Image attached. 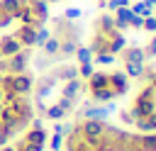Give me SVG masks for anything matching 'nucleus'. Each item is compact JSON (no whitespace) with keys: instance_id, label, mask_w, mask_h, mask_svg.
Here are the masks:
<instances>
[{"instance_id":"obj_2","label":"nucleus","mask_w":156,"mask_h":151,"mask_svg":"<svg viewBox=\"0 0 156 151\" xmlns=\"http://www.w3.org/2000/svg\"><path fill=\"white\" fill-rule=\"evenodd\" d=\"M154 54H156V39H154V41L149 44V49H146V56H154Z\"/></svg>"},{"instance_id":"obj_1","label":"nucleus","mask_w":156,"mask_h":151,"mask_svg":"<svg viewBox=\"0 0 156 151\" xmlns=\"http://www.w3.org/2000/svg\"><path fill=\"white\" fill-rule=\"evenodd\" d=\"M127 90L124 73H95L90 76V93L95 100H112Z\"/></svg>"}]
</instances>
